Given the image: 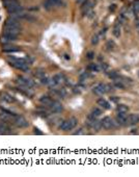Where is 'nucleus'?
<instances>
[{
    "mask_svg": "<svg viewBox=\"0 0 139 177\" xmlns=\"http://www.w3.org/2000/svg\"><path fill=\"white\" fill-rule=\"evenodd\" d=\"M8 63L12 65V67L16 69H20L22 71H28L29 70V65L28 63L23 58H19L16 56H9L8 57Z\"/></svg>",
    "mask_w": 139,
    "mask_h": 177,
    "instance_id": "obj_1",
    "label": "nucleus"
},
{
    "mask_svg": "<svg viewBox=\"0 0 139 177\" xmlns=\"http://www.w3.org/2000/svg\"><path fill=\"white\" fill-rule=\"evenodd\" d=\"M4 6L8 11V13H11V14H15V13L20 12L23 9L21 8L20 3H19L17 0H5Z\"/></svg>",
    "mask_w": 139,
    "mask_h": 177,
    "instance_id": "obj_2",
    "label": "nucleus"
},
{
    "mask_svg": "<svg viewBox=\"0 0 139 177\" xmlns=\"http://www.w3.org/2000/svg\"><path fill=\"white\" fill-rule=\"evenodd\" d=\"M77 124H78L77 119L75 117H72V118H70V119L63 121V122L60 124L59 128L61 130H63V131H70V130H72L74 127H76Z\"/></svg>",
    "mask_w": 139,
    "mask_h": 177,
    "instance_id": "obj_3",
    "label": "nucleus"
},
{
    "mask_svg": "<svg viewBox=\"0 0 139 177\" xmlns=\"http://www.w3.org/2000/svg\"><path fill=\"white\" fill-rule=\"evenodd\" d=\"M19 32H20V28H14V27H7V26H5L4 30H3V35H5L9 40L15 41L18 38Z\"/></svg>",
    "mask_w": 139,
    "mask_h": 177,
    "instance_id": "obj_4",
    "label": "nucleus"
},
{
    "mask_svg": "<svg viewBox=\"0 0 139 177\" xmlns=\"http://www.w3.org/2000/svg\"><path fill=\"white\" fill-rule=\"evenodd\" d=\"M17 83L19 86H25V87H29L31 88L35 87V81L32 80L31 78H27V77H18Z\"/></svg>",
    "mask_w": 139,
    "mask_h": 177,
    "instance_id": "obj_5",
    "label": "nucleus"
},
{
    "mask_svg": "<svg viewBox=\"0 0 139 177\" xmlns=\"http://www.w3.org/2000/svg\"><path fill=\"white\" fill-rule=\"evenodd\" d=\"M102 127H104L105 129H112L115 127V122L113 121V119H111L110 117H105L102 121Z\"/></svg>",
    "mask_w": 139,
    "mask_h": 177,
    "instance_id": "obj_6",
    "label": "nucleus"
},
{
    "mask_svg": "<svg viewBox=\"0 0 139 177\" xmlns=\"http://www.w3.org/2000/svg\"><path fill=\"white\" fill-rule=\"evenodd\" d=\"M107 91H108V88L104 83H98L97 86H95L92 88L93 94H96V95H103V94H105Z\"/></svg>",
    "mask_w": 139,
    "mask_h": 177,
    "instance_id": "obj_7",
    "label": "nucleus"
},
{
    "mask_svg": "<svg viewBox=\"0 0 139 177\" xmlns=\"http://www.w3.org/2000/svg\"><path fill=\"white\" fill-rule=\"evenodd\" d=\"M14 122L16 123V125H18L19 127H22V128H24V127H27L28 126V122L26 121L24 117L22 116H15L14 118Z\"/></svg>",
    "mask_w": 139,
    "mask_h": 177,
    "instance_id": "obj_8",
    "label": "nucleus"
},
{
    "mask_svg": "<svg viewBox=\"0 0 139 177\" xmlns=\"http://www.w3.org/2000/svg\"><path fill=\"white\" fill-rule=\"evenodd\" d=\"M49 109H50L51 111H52V113H54V114H59V113H61V111H62L63 107H62V105H61L60 102L53 100V102H52V104L50 105Z\"/></svg>",
    "mask_w": 139,
    "mask_h": 177,
    "instance_id": "obj_9",
    "label": "nucleus"
},
{
    "mask_svg": "<svg viewBox=\"0 0 139 177\" xmlns=\"http://www.w3.org/2000/svg\"><path fill=\"white\" fill-rule=\"evenodd\" d=\"M61 2H62V0H46L44 3V6L45 8L49 11V9L55 8V6H58Z\"/></svg>",
    "mask_w": 139,
    "mask_h": 177,
    "instance_id": "obj_10",
    "label": "nucleus"
},
{
    "mask_svg": "<svg viewBox=\"0 0 139 177\" xmlns=\"http://www.w3.org/2000/svg\"><path fill=\"white\" fill-rule=\"evenodd\" d=\"M5 26H7V27H14V28H20V23H19L17 19L11 17L5 21Z\"/></svg>",
    "mask_w": 139,
    "mask_h": 177,
    "instance_id": "obj_11",
    "label": "nucleus"
},
{
    "mask_svg": "<svg viewBox=\"0 0 139 177\" xmlns=\"http://www.w3.org/2000/svg\"><path fill=\"white\" fill-rule=\"evenodd\" d=\"M2 51L3 52H17V51H20V48L16 45L6 44V45H3Z\"/></svg>",
    "mask_w": 139,
    "mask_h": 177,
    "instance_id": "obj_12",
    "label": "nucleus"
},
{
    "mask_svg": "<svg viewBox=\"0 0 139 177\" xmlns=\"http://www.w3.org/2000/svg\"><path fill=\"white\" fill-rule=\"evenodd\" d=\"M117 121L119 125H127L128 124V116H126L124 113H118L117 114Z\"/></svg>",
    "mask_w": 139,
    "mask_h": 177,
    "instance_id": "obj_13",
    "label": "nucleus"
},
{
    "mask_svg": "<svg viewBox=\"0 0 139 177\" xmlns=\"http://www.w3.org/2000/svg\"><path fill=\"white\" fill-rule=\"evenodd\" d=\"M139 122V115L132 114L130 116H128V124L129 125H135Z\"/></svg>",
    "mask_w": 139,
    "mask_h": 177,
    "instance_id": "obj_14",
    "label": "nucleus"
},
{
    "mask_svg": "<svg viewBox=\"0 0 139 177\" xmlns=\"http://www.w3.org/2000/svg\"><path fill=\"white\" fill-rule=\"evenodd\" d=\"M40 102L43 104L44 106H46V107H50V105L52 104L53 102V99L51 97L49 96H43L40 99Z\"/></svg>",
    "mask_w": 139,
    "mask_h": 177,
    "instance_id": "obj_15",
    "label": "nucleus"
},
{
    "mask_svg": "<svg viewBox=\"0 0 139 177\" xmlns=\"http://www.w3.org/2000/svg\"><path fill=\"white\" fill-rule=\"evenodd\" d=\"M96 4V0H87L83 3V11H89V9H92L93 6Z\"/></svg>",
    "mask_w": 139,
    "mask_h": 177,
    "instance_id": "obj_16",
    "label": "nucleus"
},
{
    "mask_svg": "<svg viewBox=\"0 0 139 177\" xmlns=\"http://www.w3.org/2000/svg\"><path fill=\"white\" fill-rule=\"evenodd\" d=\"M9 132H11V130H9L5 122L0 123V134H9Z\"/></svg>",
    "mask_w": 139,
    "mask_h": 177,
    "instance_id": "obj_17",
    "label": "nucleus"
},
{
    "mask_svg": "<svg viewBox=\"0 0 139 177\" xmlns=\"http://www.w3.org/2000/svg\"><path fill=\"white\" fill-rule=\"evenodd\" d=\"M53 78H54V80L56 81L57 84H61V83H66V77H64L63 74H56Z\"/></svg>",
    "mask_w": 139,
    "mask_h": 177,
    "instance_id": "obj_18",
    "label": "nucleus"
},
{
    "mask_svg": "<svg viewBox=\"0 0 139 177\" xmlns=\"http://www.w3.org/2000/svg\"><path fill=\"white\" fill-rule=\"evenodd\" d=\"M98 104L100 106H102L103 109H106V110L110 109V103H109L108 101L105 100V99H99L98 100Z\"/></svg>",
    "mask_w": 139,
    "mask_h": 177,
    "instance_id": "obj_19",
    "label": "nucleus"
},
{
    "mask_svg": "<svg viewBox=\"0 0 139 177\" xmlns=\"http://www.w3.org/2000/svg\"><path fill=\"white\" fill-rule=\"evenodd\" d=\"M129 107L127 105H125V104H119V105H117V111L118 113H124L126 114L128 111Z\"/></svg>",
    "mask_w": 139,
    "mask_h": 177,
    "instance_id": "obj_20",
    "label": "nucleus"
},
{
    "mask_svg": "<svg viewBox=\"0 0 139 177\" xmlns=\"http://www.w3.org/2000/svg\"><path fill=\"white\" fill-rule=\"evenodd\" d=\"M113 34L116 38H118L119 35H121V25L116 24L114 27H113Z\"/></svg>",
    "mask_w": 139,
    "mask_h": 177,
    "instance_id": "obj_21",
    "label": "nucleus"
},
{
    "mask_svg": "<svg viewBox=\"0 0 139 177\" xmlns=\"http://www.w3.org/2000/svg\"><path fill=\"white\" fill-rule=\"evenodd\" d=\"M102 114V110H100V109H97V107H95V109H92V117H95V118H97V117H99L100 115Z\"/></svg>",
    "mask_w": 139,
    "mask_h": 177,
    "instance_id": "obj_22",
    "label": "nucleus"
},
{
    "mask_svg": "<svg viewBox=\"0 0 139 177\" xmlns=\"http://www.w3.org/2000/svg\"><path fill=\"white\" fill-rule=\"evenodd\" d=\"M132 8H133L134 13L138 14L139 13V0H135L133 2V5H132Z\"/></svg>",
    "mask_w": 139,
    "mask_h": 177,
    "instance_id": "obj_23",
    "label": "nucleus"
},
{
    "mask_svg": "<svg viewBox=\"0 0 139 177\" xmlns=\"http://www.w3.org/2000/svg\"><path fill=\"white\" fill-rule=\"evenodd\" d=\"M0 42L3 44V45H6V44H12V40H9L8 38H6L5 35H2L1 39H0Z\"/></svg>",
    "mask_w": 139,
    "mask_h": 177,
    "instance_id": "obj_24",
    "label": "nucleus"
},
{
    "mask_svg": "<svg viewBox=\"0 0 139 177\" xmlns=\"http://www.w3.org/2000/svg\"><path fill=\"white\" fill-rule=\"evenodd\" d=\"M99 40H100V35L98 34H96L95 35H92V44L97 45L99 43Z\"/></svg>",
    "mask_w": 139,
    "mask_h": 177,
    "instance_id": "obj_25",
    "label": "nucleus"
},
{
    "mask_svg": "<svg viewBox=\"0 0 139 177\" xmlns=\"http://www.w3.org/2000/svg\"><path fill=\"white\" fill-rule=\"evenodd\" d=\"M88 69L90 71H92V72H98L100 69H99V67L97 66V65H93V64H92V65H89L88 66Z\"/></svg>",
    "mask_w": 139,
    "mask_h": 177,
    "instance_id": "obj_26",
    "label": "nucleus"
},
{
    "mask_svg": "<svg viewBox=\"0 0 139 177\" xmlns=\"http://www.w3.org/2000/svg\"><path fill=\"white\" fill-rule=\"evenodd\" d=\"M49 78H48L46 75H44L43 77L41 78V83H43V84H46V86H48V83H49Z\"/></svg>",
    "mask_w": 139,
    "mask_h": 177,
    "instance_id": "obj_27",
    "label": "nucleus"
},
{
    "mask_svg": "<svg viewBox=\"0 0 139 177\" xmlns=\"http://www.w3.org/2000/svg\"><path fill=\"white\" fill-rule=\"evenodd\" d=\"M74 134H83V133H82V130L80 129V130H78V131H76Z\"/></svg>",
    "mask_w": 139,
    "mask_h": 177,
    "instance_id": "obj_28",
    "label": "nucleus"
},
{
    "mask_svg": "<svg viewBox=\"0 0 139 177\" xmlns=\"http://www.w3.org/2000/svg\"><path fill=\"white\" fill-rule=\"evenodd\" d=\"M138 75H139V72H138Z\"/></svg>",
    "mask_w": 139,
    "mask_h": 177,
    "instance_id": "obj_29",
    "label": "nucleus"
}]
</instances>
